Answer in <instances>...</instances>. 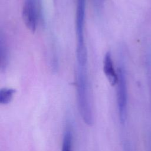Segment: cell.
<instances>
[{"label": "cell", "instance_id": "1", "mask_svg": "<svg viewBox=\"0 0 151 151\" xmlns=\"http://www.w3.org/2000/svg\"><path fill=\"white\" fill-rule=\"evenodd\" d=\"M77 91L78 106L81 117L84 123L91 126L93 124V113L89 97L86 68H78Z\"/></svg>", "mask_w": 151, "mask_h": 151}, {"label": "cell", "instance_id": "2", "mask_svg": "<svg viewBox=\"0 0 151 151\" xmlns=\"http://www.w3.org/2000/svg\"><path fill=\"white\" fill-rule=\"evenodd\" d=\"M85 9L86 0H77L76 31L77 35V60L79 62L86 61L87 59L84 36Z\"/></svg>", "mask_w": 151, "mask_h": 151}, {"label": "cell", "instance_id": "3", "mask_svg": "<svg viewBox=\"0 0 151 151\" xmlns=\"http://www.w3.org/2000/svg\"><path fill=\"white\" fill-rule=\"evenodd\" d=\"M117 74L118 81L117 83V102L119 117L121 124L124 125L126 123L127 119V89L126 75L123 67H119Z\"/></svg>", "mask_w": 151, "mask_h": 151}, {"label": "cell", "instance_id": "4", "mask_svg": "<svg viewBox=\"0 0 151 151\" xmlns=\"http://www.w3.org/2000/svg\"><path fill=\"white\" fill-rule=\"evenodd\" d=\"M22 17L25 27L31 32H34L39 18V1L25 0L22 8Z\"/></svg>", "mask_w": 151, "mask_h": 151}, {"label": "cell", "instance_id": "5", "mask_svg": "<svg viewBox=\"0 0 151 151\" xmlns=\"http://www.w3.org/2000/svg\"><path fill=\"white\" fill-rule=\"evenodd\" d=\"M103 71L109 82L114 86L117 83L118 74L114 70L111 55L110 52H106L103 60Z\"/></svg>", "mask_w": 151, "mask_h": 151}, {"label": "cell", "instance_id": "6", "mask_svg": "<svg viewBox=\"0 0 151 151\" xmlns=\"http://www.w3.org/2000/svg\"><path fill=\"white\" fill-rule=\"evenodd\" d=\"M73 133L71 126L67 124L64 132L61 151H73Z\"/></svg>", "mask_w": 151, "mask_h": 151}, {"label": "cell", "instance_id": "7", "mask_svg": "<svg viewBox=\"0 0 151 151\" xmlns=\"http://www.w3.org/2000/svg\"><path fill=\"white\" fill-rule=\"evenodd\" d=\"M15 90L12 88L4 87L0 90V103L3 105L8 104L12 99Z\"/></svg>", "mask_w": 151, "mask_h": 151}, {"label": "cell", "instance_id": "8", "mask_svg": "<svg viewBox=\"0 0 151 151\" xmlns=\"http://www.w3.org/2000/svg\"><path fill=\"white\" fill-rule=\"evenodd\" d=\"M1 70H4L6 68L8 64V53L5 44V42L3 41L2 37H1Z\"/></svg>", "mask_w": 151, "mask_h": 151}, {"label": "cell", "instance_id": "9", "mask_svg": "<svg viewBox=\"0 0 151 151\" xmlns=\"http://www.w3.org/2000/svg\"><path fill=\"white\" fill-rule=\"evenodd\" d=\"M123 151H133V148L132 147V145L130 141L127 139H125L123 141Z\"/></svg>", "mask_w": 151, "mask_h": 151}, {"label": "cell", "instance_id": "10", "mask_svg": "<svg viewBox=\"0 0 151 151\" xmlns=\"http://www.w3.org/2000/svg\"><path fill=\"white\" fill-rule=\"evenodd\" d=\"M147 143H148V148L149 151H151V132H149V134L147 137Z\"/></svg>", "mask_w": 151, "mask_h": 151}]
</instances>
